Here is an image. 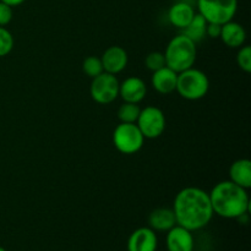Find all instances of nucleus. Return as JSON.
Returning a JSON list of instances; mask_svg holds the SVG:
<instances>
[{"instance_id": "1", "label": "nucleus", "mask_w": 251, "mask_h": 251, "mask_svg": "<svg viewBox=\"0 0 251 251\" xmlns=\"http://www.w3.org/2000/svg\"><path fill=\"white\" fill-rule=\"evenodd\" d=\"M172 210L176 225L190 232L205 228L213 217L210 195L207 191L195 186L181 189L174 199Z\"/></svg>"}, {"instance_id": "2", "label": "nucleus", "mask_w": 251, "mask_h": 251, "mask_svg": "<svg viewBox=\"0 0 251 251\" xmlns=\"http://www.w3.org/2000/svg\"><path fill=\"white\" fill-rule=\"evenodd\" d=\"M208 195L213 215L228 220H237L240 216L249 213L250 198L247 189L237 185L233 181H220L213 186Z\"/></svg>"}, {"instance_id": "3", "label": "nucleus", "mask_w": 251, "mask_h": 251, "mask_svg": "<svg viewBox=\"0 0 251 251\" xmlns=\"http://www.w3.org/2000/svg\"><path fill=\"white\" fill-rule=\"evenodd\" d=\"M163 54L166 58V66L176 73H181L186 69L193 68L198 56V49L195 42L181 33L169 41Z\"/></svg>"}, {"instance_id": "4", "label": "nucleus", "mask_w": 251, "mask_h": 251, "mask_svg": "<svg viewBox=\"0 0 251 251\" xmlns=\"http://www.w3.org/2000/svg\"><path fill=\"white\" fill-rule=\"evenodd\" d=\"M210 90V80L203 71L193 68L178 73L176 91L188 100H199Z\"/></svg>"}, {"instance_id": "5", "label": "nucleus", "mask_w": 251, "mask_h": 251, "mask_svg": "<svg viewBox=\"0 0 251 251\" xmlns=\"http://www.w3.org/2000/svg\"><path fill=\"white\" fill-rule=\"evenodd\" d=\"M199 14L208 24L223 25L232 21L238 10V0H198Z\"/></svg>"}, {"instance_id": "6", "label": "nucleus", "mask_w": 251, "mask_h": 251, "mask_svg": "<svg viewBox=\"0 0 251 251\" xmlns=\"http://www.w3.org/2000/svg\"><path fill=\"white\" fill-rule=\"evenodd\" d=\"M144 135L136 123H120L113 131V144L123 154H134L142 149Z\"/></svg>"}, {"instance_id": "7", "label": "nucleus", "mask_w": 251, "mask_h": 251, "mask_svg": "<svg viewBox=\"0 0 251 251\" xmlns=\"http://www.w3.org/2000/svg\"><path fill=\"white\" fill-rule=\"evenodd\" d=\"M119 81L113 74L103 71L92 78L90 95L98 104H109L119 97Z\"/></svg>"}, {"instance_id": "8", "label": "nucleus", "mask_w": 251, "mask_h": 251, "mask_svg": "<svg viewBox=\"0 0 251 251\" xmlns=\"http://www.w3.org/2000/svg\"><path fill=\"white\" fill-rule=\"evenodd\" d=\"M136 125L145 139H157L166 130V115L158 107L149 105L141 109Z\"/></svg>"}, {"instance_id": "9", "label": "nucleus", "mask_w": 251, "mask_h": 251, "mask_svg": "<svg viewBox=\"0 0 251 251\" xmlns=\"http://www.w3.org/2000/svg\"><path fill=\"white\" fill-rule=\"evenodd\" d=\"M158 239L150 227L137 228L127 239V251H156Z\"/></svg>"}, {"instance_id": "10", "label": "nucleus", "mask_w": 251, "mask_h": 251, "mask_svg": "<svg viewBox=\"0 0 251 251\" xmlns=\"http://www.w3.org/2000/svg\"><path fill=\"white\" fill-rule=\"evenodd\" d=\"M147 93V86L142 78L137 76L127 77L119 83V96L124 102L139 104L145 100Z\"/></svg>"}, {"instance_id": "11", "label": "nucleus", "mask_w": 251, "mask_h": 251, "mask_svg": "<svg viewBox=\"0 0 251 251\" xmlns=\"http://www.w3.org/2000/svg\"><path fill=\"white\" fill-rule=\"evenodd\" d=\"M100 60H102L103 70L105 73L117 75L126 68L129 56H127L126 50L124 48L119 46H113L105 49Z\"/></svg>"}, {"instance_id": "12", "label": "nucleus", "mask_w": 251, "mask_h": 251, "mask_svg": "<svg viewBox=\"0 0 251 251\" xmlns=\"http://www.w3.org/2000/svg\"><path fill=\"white\" fill-rule=\"evenodd\" d=\"M166 244L168 251H193V232H190L186 228L176 225L167 233Z\"/></svg>"}, {"instance_id": "13", "label": "nucleus", "mask_w": 251, "mask_h": 251, "mask_svg": "<svg viewBox=\"0 0 251 251\" xmlns=\"http://www.w3.org/2000/svg\"><path fill=\"white\" fill-rule=\"evenodd\" d=\"M220 38L228 48L239 49L247 41V31L242 25L232 20L222 25Z\"/></svg>"}, {"instance_id": "14", "label": "nucleus", "mask_w": 251, "mask_h": 251, "mask_svg": "<svg viewBox=\"0 0 251 251\" xmlns=\"http://www.w3.org/2000/svg\"><path fill=\"white\" fill-rule=\"evenodd\" d=\"M176 78H178V73L169 69L168 66H163L159 70L153 71L151 83L158 93L169 95V93L176 91Z\"/></svg>"}, {"instance_id": "15", "label": "nucleus", "mask_w": 251, "mask_h": 251, "mask_svg": "<svg viewBox=\"0 0 251 251\" xmlns=\"http://www.w3.org/2000/svg\"><path fill=\"white\" fill-rule=\"evenodd\" d=\"M195 10L190 2L178 1L172 5L168 11V20L174 27L184 29L195 16Z\"/></svg>"}, {"instance_id": "16", "label": "nucleus", "mask_w": 251, "mask_h": 251, "mask_svg": "<svg viewBox=\"0 0 251 251\" xmlns=\"http://www.w3.org/2000/svg\"><path fill=\"white\" fill-rule=\"evenodd\" d=\"M149 225L154 232H168L176 225V216L172 208L159 207L152 211L149 216Z\"/></svg>"}, {"instance_id": "17", "label": "nucleus", "mask_w": 251, "mask_h": 251, "mask_svg": "<svg viewBox=\"0 0 251 251\" xmlns=\"http://www.w3.org/2000/svg\"><path fill=\"white\" fill-rule=\"evenodd\" d=\"M229 180L244 189L251 188V162L240 158L233 162L229 168Z\"/></svg>"}, {"instance_id": "18", "label": "nucleus", "mask_w": 251, "mask_h": 251, "mask_svg": "<svg viewBox=\"0 0 251 251\" xmlns=\"http://www.w3.org/2000/svg\"><path fill=\"white\" fill-rule=\"evenodd\" d=\"M208 22L201 16L200 14H195L194 19L191 20L190 24L183 29V34H185L186 37L196 42L202 41L206 37V28H207Z\"/></svg>"}, {"instance_id": "19", "label": "nucleus", "mask_w": 251, "mask_h": 251, "mask_svg": "<svg viewBox=\"0 0 251 251\" xmlns=\"http://www.w3.org/2000/svg\"><path fill=\"white\" fill-rule=\"evenodd\" d=\"M141 108L136 103L124 102L118 109V118L120 123H136Z\"/></svg>"}, {"instance_id": "20", "label": "nucleus", "mask_w": 251, "mask_h": 251, "mask_svg": "<svg viewBox=\"0 0 251 251\" xmlns=\"http://www.w3.org/2000/svg\"><path fill=\"white\" fill-rule=\"evenodd\" d=\"M82 70L83 73L91 78L100 75V74L104 71L103 70V65H102V60H100V58H98V56H95V55L87 56V58L83 60Z\"/></svg>"}, {"instance_id": "21", "label": "nucleus", "mask_w": 251, "mask_h": 251, "mask_svg": "<svg viewBox=\"0 0 251 251\" xmlns=\"http://www.w3.org/2000/svg\"><path fill=\"white\" fill-rule=\"evenodd\" d=\"M14 44L15 41L11 32L0 26V58L9 55L14 49Z\"/></svg>"}, {"instance_id": "22", "label": "nucleus", "mask_w": 251, "mask_h": 251, "mask_svg": "<svg viewBox=\"0 0 251 251\" xmlns=\"http://www.w3.org/2000/svg\"><path fill=\"white\" fill-rule=\"evenodd\" d=\"M145 65L149 70L153 71L159 70L163 66H166V58H164V54L161 51H151L150 54H147L146 59H145Z\"/></svg>"}, {"instance_id": "23", "label": "nucleus", "mask_w": 251, "mask_h": 251, "mask_svg": "<svg viewBox=\"0 0 251 251\" xmlns=\"http://www.w3.org/2000/svg\"><path fill=\"white\" fill-rule=\"evenodd\" d=\"M237 64L244 73H251V47H240L237 54Z\"/></svg>"}, {"instance_id": "24", "label": "nucleus", "mask_w": 251, "mask_h": 251, "mask_svg": "<svg viewBox=\"0 0 251 251\" xmlns=\"http://www.w3.org/2000/svg\"><path fill=\"white\" fill-rule=\"evenodd\" d=\"M12 16H14L12 7L5 4V2L0 1V26H7L11 22Z\"/></svg>"}, {"instance_id": "25", "label": "nucleus", "mask_w": 251, "mask_h": 251, "mask_svg": "<svg viewBox=\"0 0 251 251\" xmlns=\"http://www.w3.org/2000/svg\"><path fill=\"white\" fill-rule=\"evenodd\" d=\"M221 28H222V25L207 24V28H206V36L211 37V38H220Z\"/></svg>"}, {"instance_id": "26", "label": "nucleus", "mask_w": 251, "mask_h": 251, "mask_svg": "<svg viewBox=\"0 0 251 251\" xmlns=\"http://www.w3.org/2000/svg\"><path fill=\"white\" fill-rule=\"evenodd\" d=\"M0 1L5 2V4H7V5H9V6L15 7V6H19V5L24 4V2L26 1V0H0Z\"/></svg>"}, {"instance_id": "27", "label": "nucleus", "mask_w": 251, "mask_h": 251, "mask_svg": "<svg viewBox=\"0 0 251 251\" xmlns=\"http://www.w3.org/2000/svg\"><path fill=\"white\" fill-rule=\"evenodd\" d=\"M184 1H186V2H194V1H198V0H184Z\"/></svg>"}, {"instance_id": "28", "label": "nucleus", "mask_w": 251, "mask_h": 251, "mask_svg": "<svg viewBox=\"0 0 251 251\" xmlns=\"http://www.w3.org/2000/svg\"><path fill=\"white\" fill-rule=\"evenodd\" d=\"M0 251H6V250H5L4 248H1V247H0Z\"/></svg>"}]
</instances>
